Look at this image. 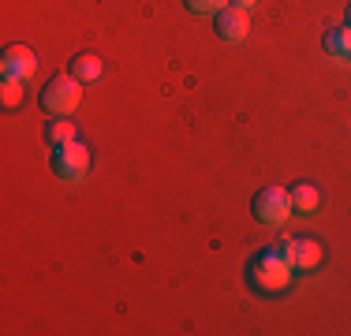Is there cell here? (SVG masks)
<instances>
[{"label":"cell","instance_id":"obj_1","mask_svg":"<svg viewBox=\"0 0 351 336\" xmlns=\"http://www.w3.org/2000/svg\"><path fill=\"white\" fill-rule=\"evenodd\" d=\"M79 97H82V82L75 75H53L41 90V108L49 116H71Z\"/></svg>","mask_w":351,"mask_h":336},{"label":"cell","instance_id":"obj_2","mask_svg":"<svg viewBox=\"0 0 351 336\" xmlns=\"http://www.w3.org/2000/svg\"><path fill=\"white\" fill-rule=\"evenodd\" d=\"M291 280V265L280 258V250H262V254L254 258V265H250V284H254L258 291H284Z\"/></svg>","mask_w":351,"mask_h":336},{"label":"cell","instance_id":"obj_3","mask_svg":"<svg viewBox=\"0 0 351 336\" xmlns=\"http://www.w3.org/2000/svg\"><path fill=\"white\" fill-rule=\"evenodd\" d=\"M250 209H254V217L262 224H284L291 217V198H288V191H280V187H265V191H258L254 202H250Z\"/></svg>","mask_w":351,"mask_h":336},{"label":"cell","instance_id":"obj_4","mask_svg":"<svg viewBox=\"0 0 351 336\" xmlns=\"http://www.w3.org/2000/svg\"><path fill=\"white\" fill-rule=\"evenodd\" d=\"M53 168H56V176H60V180L79 183L82 176L90 172V149H86V146H79V142H68V146L56 149Z\"/></svg>","mask_w":351,"mask_h":336},{"label":"cell","instance_id":"obj_5","mask_svg":"<svg viewBox=\"0 0 351 336\" xmlns=\"http://www.w3.org/2000/svg\"><path fill=\"white\" fill-rule=\"evenodd\" d=\"M34 71H38L34 49H27V45H8L4 49V56H0V75H4V79H30Z\"/></svg>","mask_w":351,"mask_h":336},{"label":"cell","instance_id":"obj_6","mask_svg":"<svg viewBox=\"0 0 351 336\" xmlns=\"http://www.w3.org/2000/svg\"><path fill=\"white\" fill-rule=\"evenodd\" d=\"M213 30H217V38H221V41H243L247 30H250V19H247L243 8L228 4V8H221V12H217Z\"/></svg>","mask_w":351,"mask_h":336},{"label":"cell","instance_id":"obj_7","mask_svg":"<svg viewBox=\"0 0 351 336\" xmlns=\"http://www.w3.org/2000/svg\"><path fill=\"white\" fill-rule=\"evenodd\" d=\"M317 265H322V243L311 239V235L295 239V269L299 273H314Z\"/></svg>","mask_w":351,"mask_h":336},{"label":"cell","instance_id":"obj_8","mask_svg":"<svg viewBox=\"0 0 351 336\" xmlns=\"http://www.w3.org/2000/svg\"><path fill=\"white\" fill-rule=\"evenodd\" d=\"M288 198H291V213H303V217H311L317 209V202H322L317 187H311V183H295V187L288 191Z\"/></svg>","mask_w":351,"mask_h":336},{"label":"cell","instance_id":"obj_9","mask_svg":"<svg viewBox=\"0 0 351 336\" xmlns=\"http://www.w3.org/2000/svg\"><path fill=\"white\" fill-rule=\"evenodd\" d=\"M101 71H105V67H101V60H97L94 53H79L71 60V75L79 82H97V79H101Z\"/></svg>","mask_w":351,"mask_h":336},{"label":"cell","instance_id":"obj_10","mask_svg":"<svg viewBox=\"0 0 351 336\" xmlns=\"http://www.w3.org/2000/svg\"><path fill=\"white\" fill-rule=\"evenodd\" d=\"M27 79H4L0 82V101H4V108H19L23 101H27Z\"/></svg>","mask_w":351,"mask_h":336},{"label":"cell","instance_id":"obj_11","mask_svg":"<svg viewBox=\"0 0 351 336\" xmlns=\"http://www.w3.org/2000/svg\"><path fill=\"white\" fill-rule=\"evenodd\" d=\"M45 139L53 142V149L68 146V142H75V123H71V120H49Z\"/></svg>","mask_w":351,"mask_h":336},{"label":"cell","instance_id":"obj_12","mask_svg":"<svg viewBox=\"0 0 351 336\" xmlns=\"http://www.w3.org/2000/svg\"><path fill=\"white\" fill-rule=\"evenodd\" d=\"M232 0H187V12H195V15H217L221 8H228Z\"/></svg>","mask_w":351,"mask_h":336},{"label":"cell","instance_id":"obj_13","mask_svg":"<svg viewBox=\"0 0 351 336\" xmlns=\"http://www.w3.org/2000/svg\"><path fill=\"white\" fill-rule=\"evenodd\" d=\"M325 49L332 56H348V45H344V30H329L325 34Z\"/></svg>","mask_w":351,"mask_h":336},{"label":"cell","instance_id":"obj_14","mask_svg":"<svg viewBox=\"0 0 351 336\" xmlns=\"http://www.w3.org/2000/svg\"><path fill=\"white\" fill-rule=\"evenodd\" d=\"M277 250H280V258H284V262H288L291 269H295V239H284Z\"/></svg>","mask_w":351,"mask_h":336},{"label":"cell","instance_id":"obj_15","mask_svg":"<svg viewBox=\"0 0 351 336\" xmlns=\"http://www.w3.org/2000/svg\"><path fill=\"white\" fill-rule=\"evenodd\" d=\"M232 4H236V8H243V12H250V8L258 4V0H232Z\"/></svg>","mask_w":351,"mask_h":336},{"label":"cell","instance_id":"obj_16","mask_svg":"<svg viewBox=\"0 0 351 336\" xmlns=\"http://www.w3.org/2000/svg\"><path fill=\"white\" fill-rule=\"evenodd\" d=\"M348 27H351V8H348Z\"/></svg>","mask_w":351,"mask_h":336}]
</instances>
